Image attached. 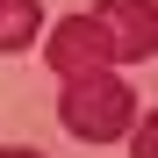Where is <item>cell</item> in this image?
Here are the masks:
<instances>
[{
	"instance_id": "cell-2",
	"label": "cell",
	"mask_w": 158,
	"mask_h": 158,
	"mask_svg": "<svg viewBox=\"0 0 158 158\" xmlns=\"http://www.w3.org/2000/svg\"><path fill=\"white\" fill-rule=\"evenodd\" d=\"M94 29L108 43V65H144L158 50V22H151V0H94Z\"/></svg>"
},
{
	"instance_id": "cell-5",
	"label": "cell",
	"mask_w": 158,
	"mask_h": 158,
	"mask_svg": "<svg viewBox=\"0 0 158 158\" xmlns=\"http://www.w3.org/2000/svg\"><path fill=\"white\" fill-rule=\"evenodd\" d=\"M129 137H137V144H129V151H137V158H151V137H158V122H151V115H144V122H137V129H129Z\"/></svg>"
},
{
	"instance_id": "cell-4",
	"label": "cell",
	"mask_w": 158,
	"mask_h": 158,
	"mask_svg": "<svg viewBox=\"0 0 158 158\" xmlns=\"http://www.w3.org/2000/svg\"><path fill=\"white\" fill-rule=\"evenodd\" d=\"M36 43H43V7L36 0H0V58L36 50Z\"/></svg>"
},
{
	"instance_id": "cell-1",
	"label": "cell",
	"mask_w": 158,
	"mask_h": 158,
	"mask_svg": "<svg viewBox=\"0 0 158 158\" xmlns=\"http://www.w3.org/2000/svg\"><path fill=\"white\" fill-rule=\"evenodd\" d=\"M58 122L79 144H108V137H122V129L137 122V94H129V79H115V65L72 72L58 86Z\"/></svg>"
},
{
	"instance_id": "cell-3",
	"label": "cell",
	"mask_w": 158,
	"mask_h": 158,
	"mask_svg": "<svg viewBox=\"0 0 158 158\" xmlns=\"http://www.w3.org/2000/svg\"><path fill=\"white\" fill-rule=\"evenodd\" d=\"M101 65H108V43H101L94 15L50 22V72H58V79H72V72H101Z\"/></svg>"
},
{
	"instance_id": "cell-6",
	"label": "cell",
	"mask_w": 158,
	"mask_h": 158,
	"mask_svg": "<svg viewBox=\"0 0 158 158\" xmlns=\"http://www.w3.org/2000/svg\"><path fill=\"white\" fill-rule=\"evenodd\" d=\"M0 158H43V151H29V144H7V151H0Z\"/></svg>"
}]
</instances>
